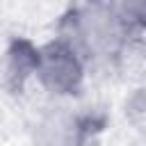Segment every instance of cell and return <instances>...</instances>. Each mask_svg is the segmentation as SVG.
I'll return each instance as SVG.
<instances>
[{"label": "cell", "instance_id": "6da1fadb", "mask_svg": "<svg viewBox=\"0 0 146 146\" xmlns=\"http://www.w3.org/2000/svg\"><path fill=\"white\" fill-rule=\"evenodd\" d=\"M123 34L125 25L121 23L119 14H114L107 5L89 2L84 9L71 11L62 21L59 41L71 46L80 57H96L114 55Z\"/></svg>", "mask_w": 146, "mask_h": 146}, {"label": "cell", "instance_id": "7a4b0ae2", "mask_svg": "<svg viewBox=\"0 0 146 146\" xmlns=\"http://www.w3.org/2000/svg\"><path fill=\"white\" fill-rule=\"evenodd\" d=\"M36 78L50 94H73L82 82V57L57 39L55 43L41 48Z\"/></svg>", "mask_w": 146, "mask_h": 146}, {"label": "cell", "instance_id": "3957f363", "mask_svg": "<svg viewBox=\"0 0 146 146\" xmlns=\"http://www.w3.org/2000/svg\"><path fill=\"white\" fill-rule=\"evenodd\" d=\"M39 57L41 50L34 48L30 41L25 39H14L7 48V57H5V84L9 89L21 91L23 84L36 75L39 68Z\"/></svg>", "mask_w": 146, "mask_h": 146}, {"label": "cell", "instance_id": "277c9868", "mask_svg": "<svg viewBox=\"0 0 146 146\" xmlns=\"http://www.w3.org/2000/svg\"><path fill=\"white\" fill-rule=\"evenodd\" d=\"M119 18L125 25V30L132 27H146V0H121Z\"/></svg>", "mask_w": 146, "mask_h": 146}, {"label": "cell", "instance_id": "5b68a950", "mask_svg": "<svg viewBox=\"0 0 146 146\" xmlns=\"http://www.w3.org/2000/svg\"><path fill=\"white\" fill-rule=\"evenodd\" d=\"M87 2H94V5H107V0H87Z\"/></svg>", "mask_w": 146, "mask_h": 146}]
</instances>
